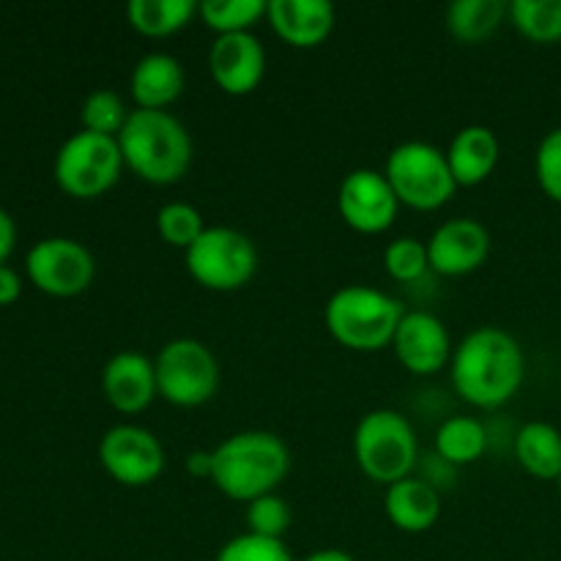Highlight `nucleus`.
Listing matches in <instances>:
<instances>
[{"label": "nucleus", "instance_id": "obj_26", "mask_svg": "<svg viewBox=\"0 0 561 561\" xmlns=\"http://www.w3.org/2000/svg\"><path fill=\"white\" fill-rule=\"evenodd\" d=\"M266 5L263 0H203L197 3V14L206 27H211L217 36H225V33L252 31V25L266 16Z\"/></svg>", "mask_w": 561, "mask_h": 561}, {"label": "nucleus", "instance_id": "obj_24", "mask_svg": "<svg viewBox=\"0 0 561 561\" xmlns=\"http://www.w3.org/2000/svg\"><path fill=\"white\" fill-rule=\"evenodd\" d=\"M507 5L502 0H455L447 9V31L463 44H480L502 25Z\"/></svg>", "mask_w": 561, "mask_h": 561}, {"label": "nucleus", "instance_id": "obj_21", "mask_svg": "<svg viewBox=\"0 0 561 561\" xmlns=\"http://www.w3.org/2000/svg\"><path fill=\"white\" fill-rule=\"evenodd\" d=\"M515 460L537 480L561 477V433L548 422H526L515 433Z\"/></svg>", "mask_w": 561, "mask_h": 561}, {"label": "nucleus", "instance_id": "obj_15", "mask_svg": "<svg viewBox=\"0 0 561 561\" xmlns=\"http://www.w3.org/2000/svg\"><path fill=\"white\" fill-rule=\"evenodd\" d=\"M208 71L230 96H247L266 75V49L252 31L225 33L208 49Z\"/></svg>", "mask_w": 561, "mask_h": 561}, {"label": "nucleus", "instance_id": "obj_30", "mask_svg": "<svg viewBox=\"0 0 561 561\" xmlns=\"http://www.w3.org/2000/svg\"><path fill=\"white\" fill-rule=\"evenodd\" d=\"M247 531L261 537H272V540H283L285 531L290 529V504L285 502L277 493H266V496L255 499V502L247 504Z\"/></svg>", "mask_w": 561, "mask_h": 561}, {"label": "nucleus", "instance_id": "obj_23", "mask_svg": "<svg viewBox=\"0 0 561 561\" xmlns=\"http://www.w3.org/2000/svg\"><path fill=\"white\" fill-rule=\"evenodd\" d=\"M488 449V427L474 416H449L436 431L438 458L453 466H469Z\"/></svg>", "mask_w": 561, "mask_h": 561}, {"label": "nucleus", "instance_id": "obj_29", "mask_svg": "<svg viewBox=\"0 0 561 561\" xmlns=\"http://www.w3.org/2000/svg\"><path fill=\"white\" fill-rule=\"evenodd\" d=\"M383 268L398 283H414L431 268L427 244L414 236H400V239L389 241L383 250Z\"/></svg>", "mask_w": 561, "mask_h": 561}, {"label": "nucleus", "instance_id": "obj_36", "mask_svg": "<svg viewBox=\"0 0 561 561\" xmlns=\"http://www.w3.org/2000/svg\"><path fill=\"white\" fill-rule=\"evenodd\" d=\"M301 561H356L351 553L340 551V548H321V551H312L310 557H305Z\"/></svg>", "mask_w": 561, "mask_h": 561}, {"label": "nucleus", "instance_id": "obj_22", "mask_svg": "<svg viewBox=\"0 0 561 561\" xmlns=\"http://www.w3.org/2000/svg\"><path fill=\"white\" fill-rule=\"evenodd\" d=\"M197 14L195 0H131L126 5V20L137 33L151 38L170 36L190 25Z\"/></svg>", "mask_w": 561, "mask_h": 561}, {"label": "nucleus", "instance_id": "obj_3", "mask_svg": "<svg viewBox=\"0 0 561 561\" xmlns=\"http://www.w3.org/2000/svg\"><path fill=\"white\" fill-rule=\"evenodd\" d=\"M214 455L211 482L233 502H255L266 493H277L288 477L290 453L277 433L241 431L225 438Z\"/></svg>", "mask_w": 561, "mask_h": 561}, {"label": "nucleus", "instance_id": "obj_14", "mask_svg": "<svg viewBox=\"0 0 561 561\" xmlns=\"http://www.w3.org/2000/svg\"><path fill=\"white\" fill-rule=\"evenodd\" d=\"M425 244L431 268L444 277L474 272L491 255V233L480 219L471 217L447 219L433 230Z\"/></svg>", "mask_w": 561, "mask_h": 561}, {"label": "nucleus", "instance_id": "obj_32", "mask_svg": "<svg viewBox=\"0 0 561 561\" xmlns=\"http://www.w3.org/2000/svg\"><path fill=\"white\" fill-rule=\"evenodd\" d=\"M535 175L540 190L561 203V126L548 131L535 153Z\"/></svg>", "mask_w": 561, "mask_h": 561}, {"label": "nucleus", "instance_id": "obj_7", "mask_svg": "<svg viewBox=\"0 0 561 561\" xmlns=\"http://www.w3.org/2000/svg\"><path fill=\"white\" fill-rule=\"evenodd\" d=\"M124 168L118 137L80 129L60 142L58 153H55L53 175L66 195L91 201V197L113 190Z\"/></svg>", "mask_w": 561, "mask_h": 561}, {"label": "nucleus", "instance_id": "obj_12", "mask_svg": "<svg viewBox=\"0 0 561 561\" xmlns=\"http://www.w3.org/2000/svg\"><path fill=\"white\" fill-rule=\"evenodd\" d=\"M400 201L381 170L356 168L340 181L337 211L359 233H383L398 217Z\"/></svg>", "mask_w": 561, "mask_h": 561}, {"label": "nucleus", "instance_id": "obj_34", "mask_svg": "<svg viewBox=\"0 0 561 561\" xmlns=\"http://www.w3.org/2000/svg\"><path fill=\"white\" fill-rule=\"evenodd\" d=\"M16 244V222L5 208H0V266L9 261V255L14 252Z\"/></svg>", "mask_w": 561, "mask_h": 561}, {"label": "nucleus", "instance_id": "obj_5", "mask_svg": "<svg viewBox=\"0 0 561 561\" xmlns=\"http://www.w3.org/2000/svg\"><path fill=\"white\" fill-rule=\"evenodd\" d=\"M354 455L373 482L392 485L414 471L420 458L414 425L392 409L367 411L354 431Z\"/></svg>", "mask_w": 561, "mask_h": 561}, {"label": "nucleus", "instance_id": "obj_10", "mask_svg": "<svg viewBox=\"0 0 561 561\" xmlns=\"http://www.w3.org/2000/svg\"><path fill=\"white\" fill-rule=\"evenodd\" d=\"M25 272L38 290L66 299L91 288L96 261L82 241L69 236H47L27 250Z\"/></svg>", "mask_w": 561, "mask_h": 561}, {"label": "nucleus", "instance_id": "obj_11", "mask_svg": "<svg viewBox=\"0 0 561 561\" xmlns=\"http://www.w3.org/2000/svg\"><path fill=\"white\" fill-rule=\"evenodd\" d=\"M99 463L121 485L142 488L164 471V447L148 427L113 425L99 442Z\"/></svg>", "mask_w": 561, "mask_h": 561}, {"label": "nucleus", "instance_id": "obj_27", "mask_svg": "<svg viewBox=\"0 0 561 561\" xmlns=\"http://www.w3.org/2000/svg\"><path fill=\"white\" fill-rule=\"evenodd\" d=\"M131 110L126 107L124 96L115 93L113 88H96L82 99L80 121L85 131H96V135L118 137L121 129L129 121Z\"/></svg>", "mask_w": 561, "mask_h": 561}, {"label": "nucleus", "instance_id": "obj_6", "mask_svg": "<svg viewBox=\"0 0 561 561\" xmlns=\"http://www.w3.org/2000/svg\"><path fill=\"white\" fill-rule=\"evenodd\" d=\"M383 175L392 184L398 201L420 211L442 208L458 190L447 151L425 140H405L394 146L387 157Z\"/></svg>", "mask_w": 561, "mask_h": 561}, {"label": "nucleus", "instance_id": "obj_9", "mask_svg": "<svg viewBox=\"0 0 561 561\" xmlns=\"http://www.w3.org/2000/svg\"><path fill=\"white\" fill-rule=\"evenodd\" d=\"M186 272L208 290H239L255 277L257 247L241 230L217 225L184 252Z\"/></svg>", "mask_w": 561, "mask_h": 561}, {"label": "nucleus", "instance_id": "obj_31", "mask_svg": "<svg viewBox=\"0 0 561 561\" xmlns=\"http://www.w3.org/2000/svg\"><path fill=\"white\" fill-rule=\"evenodd\" d=\"M214 561H294L290 551L285 548L283 540H272V537L252 535H236L225 542L217 551Z\"/></svg>", "mask_w": 561, "mask_h": 561}, {"label": "nucleus", "instance_id": "obj_20", "mask_svg": "<svg viewBox=\"0 0 561 561\" xmlns=\"http://www.w3.org/2000/svg\"><path fill=\"white\" fill-rule=\"evenodd\" d=\"M502 157V142L491 126L469 124L453 137L447 148V162L458 186H474L496 170Z\"/></svg>", "mask_w": 561, "mask_h": 561}, {"label": "nucleus", "instance_id": "obj_37", "mask_svg": "<svg viewBox=\"0 0 561 561\" xmlns=\"http://www.w3.org/2000/svg\"><path fill=\"white\" fill-rule=\"evenodd\" d=\"M557 482H559V493H561V477H559V480H557Z\"/></svg>", "mask_w": 561, "mask_h": 561}, {"label": "nucleus", "instance_id": "obj_25", "mask_svg": "<svg viewBox=\"0 0 561 561\" xmlns=\"http://www.w3.org/2000/svg\"><path fill=\"white\" fill-rule=\"evenodd\" d=\"M515 31L537 44L561 42V0H513L507 5Z\"/></svg>", "mask_w": 561, "mask_h": 561}, {"label": "nucleus", "instance_id": "obj_8", "mask_svg": "<svg viewBox=\"0 0 561 561\" xmlns=\"http://www.w3.org/2000/svg\"><path fill=\"white\" fill-rule=\"evenodd\" d=\"M159 398L179 409H197L219 389V362L206 343L195 337H175L159 348L157 359Z\"/></svg>", "mask_w": 561, "mask_h": 561}, {"label": "nucleus", "instance_id": "obj_33", "mask_svg": "<svg viewBox=\"0 0 561 561\" xmlns=\"http://www.w3.org/2000/svg\"><path fill=\"white\" fill-rule=\"evenodd\" d=\"M20 294H22V277L9 266V263H3V266H0V307L16 301L20 299Z\"/></svg>", "mask_w": 561, "mask_h": 561}, {"label": "nucleus", "instance_id": "obj_19", "mask_svg": "<svg viewBox=\"0 0 561 561\" xmlns=\"http://www.w3.org/2000/svg\"><path fill=\"white\" fill-rule=\"evenodd\" d=\"M383 510L400 531L422 535L442 515V496H438L433 482L422 480V477H405V480L387 485Z\"/></svg>", "mask_w": 561, "mask_h": 561}, {"label": "nucleus", "instance_id": "obj_35", "mask_svg": "<svg viewBox=\"0 0 561 561\" xmlns=\"http://www.w3.org/2000/svg\"><path fill=\"white\" fill-rule=\"evenodd\" d=\"M211 469H214V455L208 449H195V453L186 455V471L201 480H211Z\"/></svg>", "mask_w": 561, "mask_h": 561}, {"label": "nucleus", "instance_id": "obj_2", "mask_svg": "<svg viewBox=\"0 0 561 561\" xmlns=\"http://www.w3.org/2000/svg\"><path fill=\"white\" fill-rule=\"evenodd\" d=\"M118 146L126 168L157 186L184 179L195 157L190 129L170 110H131Z\"/></svg>", "mask_w": 561, "mask_h": 561}, {"label": "nucleus", "instance_id": "obj_28", "mask_svg": "<svg viewBox=\"0 0 561 561\" xmlns=\"http://www.w3.org/2000/svg\"><path fill=\"white\" fill-rule=\"evenodd\" d=\"M157 230L164 244L179 247V250L186 252L201 239L206 225H203V214L192 203L170 201L157 211Z\"/></svg>", "mask_w": 561, "mask_h": 561}, {"label": "nucleus", "instance_id": "obj_4", "mask_svg": "<svg viewBox=\"0 0 561 561\" xmlns=\"http://www.w3.org/2000/svg\"><path fill=\"white\" fill-rule=\"evenodd\" d=\"M403 316V301L370 285L334 290L323 310L329 334L351 351H381L392 345Z\"/></svg>", "mask_w": 561, "mask_h": 561}, {"label": "nucleus", "instance_id": "obj_1", "mask_svg": "<svg viewBox=\"0 0 561 561\" xmlns=\"http://www.w3.org/2000/svg\"><path fill=\"white\" fill-rule=\"evenodd\" d=\"M449 376L466 403L477 409H499L513 400L524 383V348L502 327L471 329L453 351Z\"/></svg>", "mask_w": 561, "mask_h": 561}, {"label": "nucleus", "instance_id": "obj_16", "mask_svg": "<svg viewBox=\"0 0 561 561\" xmlns=\"http://www.w3.org/2000/svg\"><path fill=\"white\" fill-rule=\"evenodd\" d=\"M102 392L121 414H140L159 398L157 367L142 351H118L102 367Z\"/></svg>", "mask_w": 561, "mask_h": 561}, {"label": "nucleus", "instance_id": "obj_17", "mask_svg": "<svg viewBox=\"0 0 561 561\" xmlns=\"http://www.w3.org/2000/svg\"><path fill=\"white\" fill-rule=\"evenodd\" d=\"M266 16L274 33L290 47H318L337 22L329 0H268Z\"/></svg>", "mask_w": 561, "mask_h": 561}, {"label": "nucleus", "instance_id": "obj_18", "mask_svg": "<svg viewBox=\"0 0 561 561\" xmlns=\"http://www.w3.org/2000/svg\"><path fill=\"white\" fill-rule=\"evenodd\" d=\"M184 66L170 53H146L129 75L131 99L140 110H168L184 93Z\"/></svg>", "mask_w": 561, "mask_h": 561}, {"label": "nucleus", "instance_id": "obj_13", "mask_svg": "<svg viewBox=\"0 0 561 561\" xmlns=\"http://www.w3.org/2000/svg\"><path fill=\"white\" fill-rule=\"evenodd\" d=\"M392 348L400 365L414 376H433L453 359V337L438 316L427 310H405Z\"/></svg>", "mask_w": 561, "mask_h": 561}]
</instances>
